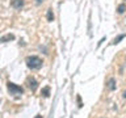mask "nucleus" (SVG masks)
Instances as JSON below:
<instances>
[{
    "label": "nucleus",
    "instance_id": "obj_4",
    "mask_svg": "<svg viewBox=\"0 0 126 118\" xmlns=\"http://www.w3.org/2000/svg\"><path fill=\"white\" fill-rule=\"evenodd\" d=\"M25 4V0H12L11 1V5L15 8V9H21Z\"/></svg>",
    "mask_w": 126,
    "mask_h": 118
},
{
    "label": "nucleus",
    "instance_id": "obj_10",
    "mask_svg": "<svg viewBox=\"0 0 126 118\" xmlns=\"http://www.w3.org/2000/svg\"><path fill=\"white\" fill-rule=\"evenodd\" d=\"M125 11H126V4H120V5H118V8H117V12H118L120 15H122Z\"/></svg>",
    "mask_w": 126,
    "mask_h": 118
},
{
    "label": "nucleus",
    "instance_id": "obj_14",
    "mask_svg": "<svg viewBox=\"0 0 126 118\" xmlns=\"http://www.w3.org/2000/svg\"><path fill=\"white\" fill-rule=\"evenodd\" d=\"M122 97L126 98V90H124V93H122Z\"/></svg>",
    "mask_w": 126,
    "mask_h": 118
},
{
    "label": "nucleus",
    "instance_id": "obj_6",
    "mask_svg": "<svg viewBox=\"0 0 126 118\" xmlns=\"http://www.w3.org/2000/svg\"><path fill=\"white\" fill-rule=\"evenodd\" d=\"M15 39V35L12 33H8L5 35H3V37H0V43H5V42H11Z\"/></svg>",
    "mask_w": 126,
    "mask_h": 118
},
{
    "label": "nucleus",
    "instance_id": "obj_15",
    "mask_svg": "<svg viewBox=\"0 0 126 118\" xmlns=\"http://www.w3.org/2000/svg\"><path fill=\"white\" fill-rule=\"evenodd\" d=\"M34 118H42V116H39V114H37V116H35Z\"/></svg>",
    "mask_w": 126,
    "mask_h": 118
},
{
    "label": "nucleus",
    "instance_id": "obj_12",
    "mask_svg": "<svg viewBox=\"0 0 126 118\" xmlns=\"http://www.w3.org/2000/svg\"><path fill=\"white\" fill-rule=\"evenodd\" d=\"M104 41H105V37H102V38L100 39V42H98V43H97V47H100V46H101V43H102V42H104Z\"/></svg>",
    "mask_w": 126,
    "mask_h": 118
},
{
    "label": "nucleus",
    "instance_id": "obj_16",
    "mask_svg": "<svg viewBox=\"0 0 126 118\" xmlns=\"http://www.w3.org/2000/svg\"><path fill=\"white\" fill-rule=\"evenodd\" d=\"M0 101H1V100H0Z\"/></svg>",
    "mask_w": 126,
    "mask_h": 118
},
{
    "label": "nucleus",
    "instance_id": "obj_1",
    "mask_svg": "<svg viewBox=\"0 0 126 118\" xmlns=\"http://www.w3.org/2000/svg\"><path fill=\"white\" fill-rule=\"evenodd\" d=\"M25 63L30 70H39L43 64L42 59L39 57H37V55H29V57H26Z\"/></svg>",
    "mask_w": 126,
    "mask_h": 118
},
{
    "label": "nucleus",
    "instance_id": "obj_8",
    "mask_svg": "<svg viewBox=\"0 0 126 118\" xmlns=\"http://www.w3.org/2000/svg\"><path fill=\"white\" fill-rule=\"evenodd\" d=\"M46 18H47V21H49V22L54 21V13H53V9H47V13H46Z\"/></svg>",
    "mask_w": 126,
    "mask_h": 118
},
{
    "label": "nucleus",
    "instance_id": "obj_7",
    "mask_svg": "<svg viewBox=\"0 0 126 118\" xmlns=\"http://www.w3.org/2000/svg\"><path fill=\"white\" fill-rule=\"evenodd\" d=\"M125 37H126V34H125V33H124V34H120V35H117V37L113 39L112 45H117V43H120V42H121V41H122V39H124Z\"/></svg>",
    "mask_w": 126,
    "mask_h": 118
},
{
    "label": "nucleus",
    "instance_id": "obj_9",
    "mask_svg": "<svg viewBox=\"0 0 126 118\" xmlns=\"http://www.w3.org/2000/svg\"><path fill=\"white\" fill-rule=\"evenodd\" d=\"M41 94H42V96L45 97V98H47V97H49V96H50V87H45V88L42 89Z\"/></svg>",
    "mask_w": 126,
    "mask_h": 118
},
{
    "label": "nucleus",
    "instance_id": "obj_13",
    "mask_svg": "<svg viewBox=\"0 0 126 118\" xmlns=\"http://www.w3.org/2000/svg\"><path fill=\"white\" fill-rule=\"evenodd\" d=\"M42 1H43V0H35V3H37L38 5H39V4H42Z\"/></svg>",
    "mask_w": 126,
    "mask_h": 118
},
{
    "label": "nucleus",
    "instance_id": "obj_3",
    "mask_svg": "<svg viewBox=\"0 0 126 118\" xmlns=\"http://www.w3.org/2000/svg\"><path fill=\"white\" fill-rule=\"evenodd\" d=\"M28 85H29V88L32 89V92H35L38 88V81L35 80L34 77H28Z\"/></svg>",
    "mask_w": 126,
    "mask_h": 118
},
{
    "label": "nucleus",
    "instance_id": "obj_11",
    "mask_svg": "<svg viewBox=\"0 0 126 118\" xmlns=\"http://www.w3.org/2000/svg\"><path fill=\"white\" fill-rule=\"evenodd\" d=\"M76 100H78V106H79V108H81V106H83V104H81V97H80V96H78V97H76Z\"/></svg>",
    "mask_w": 126,
    "mask_h": 118
},
{
    "label": "nucleus",
    "instance_id": "obj_2",
    "mask_svg": "<svg viewBox=\"0 0 126 118\" xmlns=\"http://www.w3.org/2000/svg\"><path fill=\"white\" fill-rule=\"evenodd\" d=\"M7 88H8V92H9L11 96H13L16 98L21 97L22 94H24V88H22V87L15 84V83H12V81H8L7 83Z\"/></svg>",
    "mask_w": 126,
    "mask_h": 118
},
{
    "label": "nucleus",
    "instance_id": "obj_5",
    "mask_svg": "<svg viewBox=\"0 0 126 118\" xmlns=\"http://www.w3.org/2000/svg\"><path fill=\"white\" fill-rule=\"evenodd\" d=\"M116 87H117V81H116V79L114 77H110L108 83H106V88H108L109 90H114L116 89Z\"/></svg>",
    "mask_w": 126,
    "mask_h": 118
}]
</instances>
